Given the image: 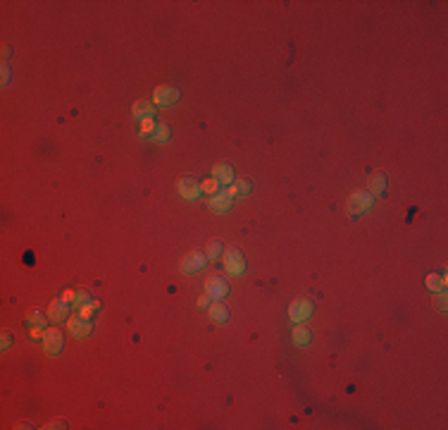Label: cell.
<instances>
[{
  "instance_id": "obj_24",
  "label": "cell",
  "mask_w": 448,
  "mask_h": 430,
  "mask_svg": "<svg viewBox=\"0 0 448 430\" xmlns=\"http://www.w3.org/2000/svg\"><path fill=\"white\" fill-rule=\"evenodd\" d=\"M434 304H436V309L444 313V311H446V292H436V294H434Z\"/></svg>"
},
{
  "instance_id": "obj_6",
  "label": "cell",
  "mask_w": 448,
  "mask_h": 430,
  "mask_svg": "<svg viewBox=\"0 0 448 430\" xmlns=\"http://www.w3.org/2000/svg\"><path fill=\"white\" fill-rule=\"evenodd\" d=\"M62 332L60 330H46V335H43V349H46V354H50V356H57L60 351H62Z\"/></svg>"
},
{
  "instance_id": "obj_10",
  "label": "cell",
  "mask_w": 448,
  "mask_h": 430,
  "mask_svg": "<svg viewBox=\"0 0 448 430\" xmlns=\"http://www.w3.org/2000/svg\"><path fill=\"white\" fill-rule=\"evenodd\" d=\"M231 203H234V191H231V189H226V191H217L215 196H210V208H212V210H217V213L229 210V208H231Z\"/></svg>"
},
{
  "instance_id": "obj_7",
  "label": "cell",
  "mask_w": 448,
  "mask_h": 430,
  "mask_svg": "<svg viewBox=\"0 0 448 430\" xmlns=\"http://www.w3.org/2000/svg\"><path fill=\"white\" fill-rule=\"evenodd\" d=\"M205 294L212 296V299H217V301H222L224 296L229 294V285L224 282V277H208V282H205Z\"/></svg>"
},
{
  "instance_id": "obj_4",
  "label": "cell",
  "mask_w": 448,
  "mask_h": 430,
  "mask_svg": "<svg viewBox=\"0 0 448 430\" xmlns=\"http://www.w3.org/2000/svg\"><path fill=\"white\" fill-rule=\"evenodd\" d=\"M205 260H208V256H205L203 251H191V254H186V258L181 260V273H184V275H196L198 270H203Z\"/></svg>"
},
{
  "instance_id": "obj_15",
  "label": "cell",
  "mask_w": 448,
  "mask_h": 430,
  "mask_svg": "<svg viewBox=\"0 0 448 430\" xmlns=\"http://www.w3.org/2000/svg\"><path fill=\"white\" fill-rule=\"evenodd\" d=\"M312 337H310V330L303 325V323H296V330H293V342L296 344H308Z\"/></svg>"
},
{
  "instance_id": "obj_3",
  "label": "cell",
  "mask_w": 448,
  "mask_h": 430,
  "mask_svg": "<svg viewBox=\"0 0 448 430\" xmlns=\"http://www.w3.org/2000/svg\"><path fill=\"white\" fill-rule=\"evenodd\" d=\"M310 315H312V301H310L308 296H301V299H296L288 306V318L293 323H303V320H308Z\"/></svg>"
},
{
  "instance_id": "obj_27",
  "label": "cell",
  "mask_w": 448,
  "mask_h": 430,
  "mask_svg": "<svg viewBox=\"0 0 448 430\" xmlns=\"http://www.w3.org/2000/svg\"><path fill=\"white\" fill-rule=\"evenodd\" d=\"M74 299H77V294H74V292H72V289H67V292H64V294H62V301H67V304H72V301H74Z\"/></svg>"
},
{
  "instance_id": "obj_25",
  "label": "cell",
  "mask_w": 448,
  "mask_h": 430,
  "mask_svg": "<svg viewBox=\"0 0 448 430\" xmlns=\"http://www.w3.org/2000/svg\"><path fill=\"white\" fill-rule=\"evenodd\" d=\"M215 189H217V179L212 177V179H205L203 184H200V191H208V194H215Z\"/></svg>"
},
{
  "instance_id": "obj_28",
  "label": "cell",
  "mask_w": 448,
  "mask_h": 430,
  "mask_svg": "<svg viewBox=\"0 0 448 430\" xmlns=\"http://www.w3.org/2000/svg\"><path fill=\"white\" fill-rule=\"evenodd\" d=\"M198 306H200V309H205V306H210V296H208V294H203V296L198 299Z\"/></svg>"
},
{
  "instance_id": "obj_29",
  "label": "cell",
  "mask_w": 448,
  "mask_h": 430,
  "mask_svg": "<svg viewBox=\"0 0 448 430\" xmlns=\"http://www.w3.org/2000/svg\"><path fill=\"white\" fill-rule=\"evenodd\" d=\"M10 342H12V337H10V332H5L2 335V349H10Z\"/></svg>"
},
{
  "instance_id": "obj_22",
  "label": "cell",
  "mask_w": 448,
  "mask_h": 430,
  "mask_svg": "<svg viewBox=\"0 0 448 430\" xmlns=\"http://www.w3.org/2000/svg\"><path fill=\"white\" fill-rule=\"evenodd\" d=\"M96 309H98V301H88V304H84V306H79V315L91 320V315L96 313Z\"/></svg>"
},
{
  "instance_id": "obj_30",
  "label": "cell",
  "mask_w": 448,
  "mask_h": 430,
  "mask_svg": "<svg viewBox=\"0 0 448 430\" xmlns=\"http://www.w3.org/2000/svg\"><path fill=\"white\" fill-rule=\"evenodd\" d=\"M2 79H5V84H7V79H10V67H7V65L2 67Z\"/></svg>"
},
{
  "instance_id": "obj_1",
  "label": "cell",
  "mask_w": 448,
  "mask_h": 430,
  "mask_svg": "<svg viewBox=\"0 0 448 430\" xmlns=\"http://www.w3.org/2000/svg\"><path fill=\"white\" fill-rule=\"evenodd\" d=\"M372 203H374V196H372L369 191H355V194L348 199L346 210H348V215H351V218H358V215H363L365 210H369V208H372Z\"/></svg>"
},
{
  "instance_id": "obj_20",
  "label": "cell",
  "mask_w": 448,
  "mask_h": 430,
  "mask_svg": "<svg viewBox=\"0 0 448 430\" xmlns=\"http://www.w3.org/2000/svg\"><path fill=\"white\" fill-rule=\"evenodd\" d=\"M208 258H217V256H222L224 254V244L222 241H210V246H208Z\"/></svg>"
},
{
  "instance_id": "obj_16",
  "label": "cell",
  "mask_w": 448,
  "mask_h": 430,
  "mask_svg": "<svg viewBox=\"0 0 448 430\" xmlns=\"http://www.w3.org/2000/svg\"><path fill=\"white\" fill-rule=\"evenodd\" d=\"M384 187H386V179H384V172H374L372 174V196H379L382 191H384Z\"/></svg>"
},
{
  "instance_id": "obj_5",
  "label": "cell",
  "mask_w": 448,
  "mask_h": 430,
  "mask_svg": "<svg viewBox=\"0 0 448 430\" xmlns=\"http://www.w3.org/2000/svg\"><path fill=\"white\" fill-rule=\"evenodd\" d=\"M179 96L181 93L174 86H158L155 93H153V103H158V105H174L179 101Z\"/></svg>"
},
{
  "instance_id": "obj_26",
  "label": "cell",
  "mask_w": 448,
  "mask_h": 430,
  "mask_svg": "<svg viewBox=\"0 0 448 430\" xmlns=\"http://www.w3.org/2000/svg\"><path fill=\"white\" fill-rule=\"evenodd\" d=\"M88 301H91V294H88L86 289H79V294H77L74 304H77V306H84V304H88Z\"/></svg>"
},
{
  "instance_id": "obj_12",
  "label": "cell",
  "mask_w": 448,
  "mask_h": 430,
  "mask_svg": "<svg viewBox=\"0 0 448 430\" xmlns=\"http://www.w3.org/2000/svg\"><path fill=\"white\" fill-rule=\"evenodd\" d=\"M210 318H212L215 323H226V320H229V309L224 306L222 301H215V304L210 306Z\"/></svg>"
},
{
  "instance_id": "obj_8",
  "label": "cell",
  "mask_w": 448,
  "mask_h": 430,
  "mask_svg": "<svg viewBox=\"0 0 448 430\" xmlns=\"http://www.w3.org/2000/svg\"><path fill=\"white\" fill-rule=\"evenodd\" d=\"M176 187H179V194L186 201H196L200 196V184H198L193 177H181Z\"/></svg>"
},
{
  "instance_id": "obj_23",
  "label": "cell",
  "mask_w": 448,
  "mask_h": 430,
  "mask_svg": "<svg viewBox=\"0 0 448 430\" xmlns=\"http://www.w3.org/2000/svg\"><path fill=\"white\" fill-rule=\"evenodd\" d=\"M29 323L33 325V327H46V318H43V313L41 311H31V315H29Z\"/></svg>"
},
{
  "instance_id": "obj_17",
  "label": "cell",
  "mask_w": 448,
  "mask_h": 430,
  "mask_svg": "<svg viewBox=\"0 0 448 430\" xmlns=\"http://www.w3.org/2000/svg\"><path fill=\"white\" fill-rule=\"evenodd\" d=\"M134 117H153V105L148 103V101H139L136 105H134Z\"/></svg>"
},
{
  "instance_id": "obj_19",
  "label": "cell",
  "mask_w": 448,
  "mask_h": 430,
  "mask_svg": "<svg viewBox=\"0 0 448 430\" xmlns=\"http://www.w3.org/2000/svg\"><path fill=\"white\" fill-rule=\"evenodd\" d=\"M251 189L253 187H251V182H248V179H239V182H236V187H231L234 196H236V194H243V196H246V194H251Z\"/></svg>"
},
{
  "instance_id": "obj_9",
  "label": "cell",
  "mask_w": 448,
  "mask_h": 430,
  "mask_svg": "<svg viewBox=\"0 0 448 430\" xmlns=\"http://www.w3.org/2000/svg\"><path fill=\"white\" fill-rule=\"evenodd\" d=\"M69 330H72V335H74V337H88V335H91V330H93V325H91V320H88V318H81L79 313H74L72 318H69Z\"/></svg>"
},
{
  "instance_id": "obj_11",
  "label": "cell",
  "mask_w": 448,
  "mask_h": 430,
  "mask_svg": "<svg viewBox=\"0 0 448 430\" xmlns=\"http://www.w3.org/2000/svg\"><path fill=\"white\" fill-rule=\"evenodd\" d=\"M212 177H215L217 182H222V184H231V182H234V170H231V165H226V163H217V165L212 168Z\"/></svg>"
},
{
  "instance_id": "obj_13",
  "label": "cell",
  "mask_w": 448,
  "mask_h": 430,
  "mask_svg": "<svg viewBox=\"0 0 448 430\" xmlns=\"http://www.w3.org/2000/svg\"><path fill=\"white\" fill-rule=\"evenodd\" d=\"M67 311H69V304L67 301H62V299H55L53 304H50V318L53 320H62L64 315H67Z\"/></svg>"
},
{
  "instance_id": "obj_18",
  "label": "cell",
  "mask_w": 448,
  "mask_h": 430,
  "mask_svg": "<svg viewBox=\"0 0 448 430\" xmlns=\"http://www.w3.org/2000/svg\"><path fill=\"white\" fill-rule=\"evenodd\" d=\"M444 285H446V277H439V275H434V273L427 277V287H429L434 294H436V292H444Z\"/></svg>"
},
{
  "instance_id": "obj_14",
  "label": "cell",
  "mask_w": 448,
  "mask_h": 430,
  "mask_svg": "<svg viewBox=\"0 0 448 430\" xmlns=\"http://www.w3.org/2000/svg\"><path fill=\"white\" fill-rule=\"evenodd\" d=\"M169 134H172V132H169L167 124H165V122H158L155 129H153V134H150V139L155 143H165V141H169Z\"/></svg>"
},
{
  "instance_id": "obj_21",
  "label": "cell",
  "mask_w": 448,
  "mask_h": 430,
  "mask_svg": "<svg viewBox=\"0 0 448 430\" xmlns=\"http://www.w3.org/2000/svg\"><path fill=\"white\" fill-rule=\"evenodd\" d=\"M155 124H158V122H153V117H143V120H141V137H145V134L150 137L153 129H155Z\"/></svg>"
},
{
  "instance_id": "obj_2",
  "label": "cell",
  "mask_w": 448,
  "mask_h": 430,
  "mask_svg": "<svg viewBox=\"0 0 448 430\" xmlns=\"http://www.w3.org/2000/svg\"><path fill=\"white\" fill-rule=\"evenodd\" d=\"M224 268L229 275H243L246 270V260H243V254L239 249H224Z\"/></svg>"
}]
</instances>
